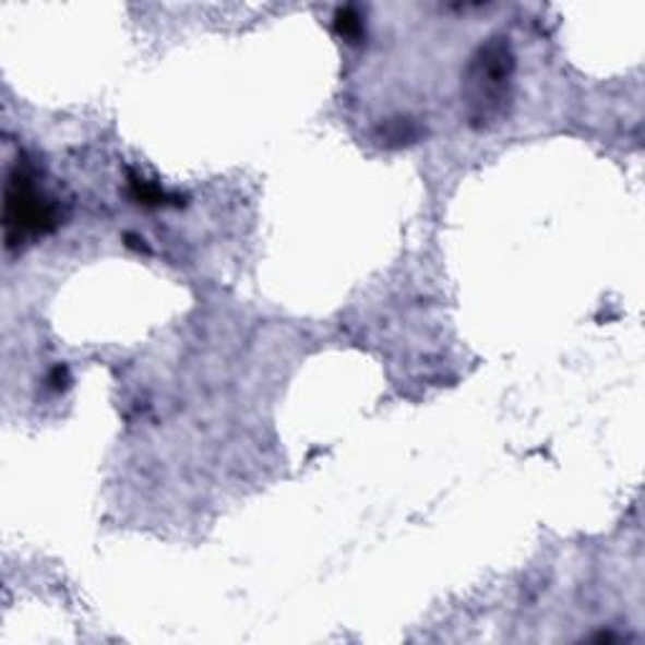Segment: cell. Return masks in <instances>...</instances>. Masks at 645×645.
Instances as JSON below:
<instances>
[{"label": "cell", "instance_id": "1", "mask_svg": "<svg viewBox=\"0 0 645 645\" xmlns=\"http://www.w3.org/2000/svg\"><path fill=\"white\" fill-rule=\"evenodd\" d=\"M514 56L507 38H492L471 59L464 76V106L475 127H489L504 117L512 94Z\"/></svg>", "mask_w": 645, "mask_h": 645}, {"label": "cell", "instance_id": "2", "mask_svg": "<svg viewBox=\"0 0 645 645\" xmlns=\"http://www.w3.org/2000/svg\"><path fill=\"white\" fill-rule=\"evenodd\" d=\"M56 225L53 204L38 192L26 167L8 177L5 190V235L8 244H19L28 235H40Z\"/></svg>", "mask_w": 645, "mask_h": 645}, {"label": "cell", "instance_id": "3", "mask_svg": "<svg viewBox=\"0 0 645 645\" xmlns=\"http://www.w3.org/2000/svg\"><path fill=\"white\" fill-rule=\"evenodd\" d=\"M132 194L144 204H165L167 202V194L162 192L157 184L146 182V179H139V177H132Z\"/></svg>", "mask_w": 645, "mask_h": 645}, {"label": "cell", "instance_id": "4", "mask_svg": "<svg viewBox=\"0 0 645 645\" xmlns=\"http://www.w3.org/2000/svg\"><path fill=\"white\" fill-rule=\"evenodd\" d=\"M338 31L346 38H358V36H361V31H363L361 19H358L354 11H343L338 15Z\"/></svg>", "mask_w": 645, "mask_h": 645}]
</instances>
